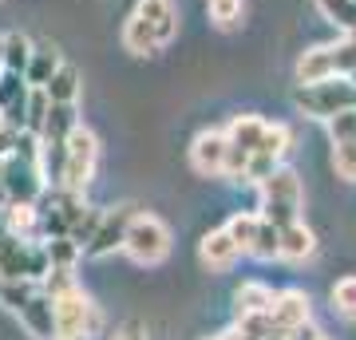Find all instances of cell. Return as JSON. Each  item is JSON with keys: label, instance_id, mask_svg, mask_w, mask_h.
<instances>
[{"label": "cell", "instance_id": "38", "mask_svg": "<svg viewBox=\"0 0 356 340\" xmlns=\"http://www.w3.org/2000/svg\"><path fill=\"white\" fill-rule=\"evenodd\" d=\"M353 4H356V0H353Z\"/></svg>", "mask_w": 356, "mask_h": 340}, {"label": "cell", "instance_id": "28", "mask_svg": "<svg viewBox=\"0 0 356 340\" xmlns=\"http://www.w3.org/2000/svg\"><path fill=\"white\" fill-rule=\"evenodd\" d=\"M329 301H332V313H341L344 321H356V273H348V277L332 285Z\"/></svg>", "mask_w": 356, "mask_h": 340}, {"label": "cell", "instance_id": "33", "mask_svg": "<svg viewBox=\"0 0 356 340\" xmlns=\"http://www.w3.org/2000/svg\"><path fill=\"white\" fill-rule=\"evenodd\" d=\"M8 238V226H4V210H0V241Z\"/></svg>", "mask_w": 356, "mask_h": 340}, {"label": "cell", "instance_id": "9", "mask_svg": "<svg viewBox=\"0 0 356 340\" xmlns=\"http://www.w3.org/2000/svg\"><path fill=\"white\" fill-rule=\"evenodd\" d=\"M131 206H111V210H103L99 226L91 234V241L83 245V257L91 261H99V257H111L115 250H123V234H127V222H131Z\"/></svg>", "mask_w": 356, "mask_h": 340}, {"label": "cell", "instance_id": "2", "mask_svg": "<svg viewBox=\"0 0 356 340\" xmlns=\"http://www.w3.org/2000/svg\"><path fill=\"white\" fill-rule=\"evenodd\" d=\"M293 107L305 119L329 123L332 115L356 107V83L348 76H329V79H321V83H301V88L293 91Z\"/></svg>", "mask_w": 356, "mask_h": 340}, {"label": "cell", "instance_id": "19", "mask_svg": "<svg viewBox=\"0 0 356 340\" xmlns=\"http://www.w3.org/2000/svg\"><path fill=\"white\" fill-rule=\"evenodd\" d=\"M64 63V56L56 51V44H32V60L24 67V83L28 88H44L51 76H56V67Z\"/></svg>", "mask_w": 356, "mask_h": 340}, {"label": "cell", "instance_id": "11", "mask_svg": "<svg viewBox=\"0 0 356 340\" xmlns=\"http://www.w3.org/2000/svg\"><path fill=\"white\" fill-rule=\"evenodd\" d=\"M269 316H273V325H277L285 337H293L301 325H309V321H313V301H309L305 289H281L277 297H273Z\"/></svg>", "mask_w": 356, "mask_h": 340}, {"label": "cell", "instance_id": "31", "mask_svg": "<svg viewBox=\"0 0 356 340\" xmlns=\"http://www.w3.org/2000/svg\"><path fill=\"white\" fill-rule=\"evenodd\" d=\"M111 340H147V328H143V321H127V325L115 328Z\"/></svg>", "mask_w": 356, "mask_h": 340}, {"label": "cell", "instance_id": "14", "mask_svg": "<svg viewBox=\"0 0 356 340\" xmlns=\"http://www.w3.org/2000/svg\"><path fill=\"white\" fill-rule=\"evenodd\" d=\"M135 13L151 24L159 48H166V44L178 36V8H175V0H139V4H135Z\"/></svg>", "mask_w": 356, "mask_h": 340}, {"label": "cell", "instance_id": "23", "mask_svg": "<svg viewBox=\"0 0 356 340\" xmlns=\"http://www.w3.org/2000/svg\"><path fill=\"white\" fill-rule=\"evenodd\" d=\"M4 72H16V76H24L28 60H32V40L24 32H4Z\"/></svg>", "mask_w": 356, "mask_h": 340}, {"label": "cell", "instance_id": "6", "mask_svg": "<svg viewBox=\"0 0 356 340\" xmlns=\"http://www.w3.org/2000/svg\"><path fill=\"white\" fill-rule=\"evenodd\" d=\"M95 166H99V139H95V131L79 123L72 135H67V151H64V175H60V186L64 190H83L91 186V178H95Z\"/></svg>", "mask_w": 356, "mask_h": 340}, {"label": "cell", "instance_id": "34", "mask_svg": "<svg viewBox=\"0 0 356 340\" xmlns=\"http://www.w3.org/2000/svg\"><path fill=\"white\" fill-rule=\"evenodd\" d=\"M0 76H4V40H0Z\"/></svg>", "mask_w": 356, "mask_h": 340}, {"label": "cell", "instance_id": "7", "mask_svg": "<svg viewBox=\"0 0 356 340\" xmlns=\"http://www.w3.org/2000/svg\"><path fill=\"white\" fill-rule=\"evenodd\" d=\"M0 170H4V194H8V202H40L44 198L48 178H44L36 159L8 154V159H0Z\"/></svg>", "mask_w": 356, "mask_h": 340}, {"label": "cell", "instance_id": "21", "mask_svg": "<svg viewBox=\"0 0 356 340\" xmlns=\"http://www.w3.org/2000/svg\"><path fill=\"white\" fill-rule=\"evenodd\" d=\"M79 88H83V76H79L76 63H60L56 67V76L44 83V95L51 103H76L79 99Z\"/></svg>", "mask_w": 356, "mask_h": 340}, {"label": "cell", "instance_id": "18", "mask_svg": "<svg viewBox=\"0 0 356 340\" xmlns=\"http://www.w3.org/2000/svg\"><path fill=\"white\" fill-rule=\"evenodd\" d=\"M266 119L261 115H234L229 119V127H226V139H229V147H242L245 154H254L257 147H261V135H266Z\"/></svg>", "mask_w": 356, "mask_h": 340}, {"label": "cell", "instance_id": "12", "mask_svg": "<svg viewBox=\"0 0 356 340\" xmlns=\"http://www.w3.org/2000/svg\"><path fill=\"white\" fill-rule=\"evenodd\" d=\"M20 325L32 340H56V301L44 289H36V297L20 309Z\"/></svg>", "mask_w": 356, "mask_h": 340}, {"label": "cell", "instance_id": "17", "mask_svg": "<svg viewBox=\"0 0 356 340\" xmlns=\"http://www.w3.org/2000/svg\"><path fill=\"white\" fill-rule=\"evenodd\" d=\"M277 293L269 289L266 281H242L234 289V316H250V313H269Z\"/></svg>", "mask_w": 356, "mask_h": 340}, {"label": "cell", "instance_id": "25", "mask_svg": "<svg viewBox=\"0 0 356 340\" xmlns=\"http://www.w3.org/2000/svg\"><path fill=\"white\" fill-rule=\"evenodd\" d=\"M250 257H257V261H281V229L273 226V222H266V218H261V226H257Z\"/></svg>", "mask_w": 356, "mask_h": 340}, {"label": "cell", "instance_id": "16", "mask_svg": "<svg viewBox=\"0 0 356 340\" xmlns=\"http://www.w3.org/2000/svg\"><path fill=\"white\" fill-rule=\"evenodd\" d=\"M317 253V234L297 218V222H289V226H281V261H293L301 265L309 261Z\"/></svg>", "mask_w": 356, "mask_h": 340}, {"label": "cell", "instance_id": "29", "mask_svg": "<svg viewBox=\"0 0 356 340\" xmlns=\"http://www.w3.org/2000/svg\"><path fill=\"white\" fill-rule=\"evenodd\" d=\"M206 13H210V20H214L222 32H229V28H238L245 4L242 0H206Z\"/></svg>", "mask_w": 356, "mask_h": 340}, {"label": "cell", "instance_id": "37", "mask_svg": "<svg viewBox=\"0 0 356 340\" xmlns=\"http://www.w3.org/2000/svg\"><path fill=\"white\" fill-rule=\"evenodd\" d=\"M317 340H329V337H317Z\"/></svg>", "mask_w": 356, "mask_h": 340}, {"label": "cell", "instance_id": "22", "mask_svg": "<svg viewBox=\"0 0 356 340\" xmlns=\"http://www.w3.org/2000/svg\"><path fill=\"white\" fill-rule=\"evenodd\" d=\"M123 48H127L131 56H139V60H147V56L159 51V40H154L151 24H147L139 13H131L127 24H123Z\"/></svg>", "mask_w": 356, "mask_h": 340}, {"label": "cell", "instance_id": "20", "mask_svg": "<svg viewBox=\"0 0 356 340\" xmlns=\"http://www.w3.org/2000/svg\"><path fill=\"white\" fill-rule=\"evenodd\" d=\"M4 226L16 238H40V206L36 202H4Z\"/></svg>", "mask_w": 356, "mask_h": 340}, {"label": "cell", "instance_id": "26", "mask_svg": "<svg viewBox=\"0 0 356 340\" xmlns=\"http://www.w3.org/2000/svg\"><path fill=\"white\" fill-rule=\"evenodd\" d=\"M36 281H8V277H0V305L8 309V313H20L32 297H36Z\"/></svg>", "mask_w": 356, "mask_h": 340}, {"label": "cell", "instance_id": "32", "mask_svg": "<svg viewBox=\"0 0 356 340\" xmlns=\"http://www.w3.org/2000/svg\"><path fill=\"white\" fill-rule=\"evenodd\" d=\"M8 202V194H4V170H0V206Z\"/></svg>", "mask_w": 356, "mask_h": 340}, {"label": "cell", "instance_id": "3", "mask_svg": "<svg viewBox=\"0 0 356 340\" xmlns=\"http://www.w3.org/2000/svg\"><path fill=\"white\" fill-rule=\"evenodd\" d=\"M51 301H56V340H95L99 337L103 313L79 285L56 293Z\"/></svg>", "mask_w": 356, "mask_h": 340}, {"label": "cell", "instance_id": "1", "mask_svg": "<svg viewBox=\"0 0 356 340\" xmlns=\"http://www.w3.org/2000/svg\"><path fill=\"white\" fill-rule=\"evenodd\" d=\"M257 190H261V206H257V214L266 218V222H273L277 229L301 218V206H305V186H301V175H297L293 166L281 163L269 178H261V182H257Z\"/></svg>", "mask_w": 356, "mask_h": 340}, {"label": "cell", "instance_id": "35", "mask_svg": "<svg viewBox=\"0 0 356 340\" xmlns=\"http://www.w3.org/2000/svg\"><path fill=\"white\" fill-rule=\"evenodd\" d=\"M348 79H353V83H356V67H353V72H348Z\"/></svg>", "mask_w": 356, "mask_h": 340}, {"label": "cell", "instance_id": "4", "mask_svg": "<svg viewBox=\"0 0 356 340\" xmlns=\"http://www.w3.org/2000/svg\"><path fill=\"white\" fill-rule=\"evenodd\" d=\"M123 253L135 265H163L170 253V226L159 214L135 210L127 222V234H123Z\"/></svg>", "mask_w": 356, "mask_h": 340}, {"label": "cell", "instance_id": "24", "mask_svg": "<svg viewBox=\"0 0 356 340\" xmlns=\"http://www.w3.org/2000/svg\"><path fill=\"white\" fill-rule=\"evenodd\" d=\"M257 226H261V214H254V210H238V214L226 222V234L234 238V245L242 253H250V245H254L257 238Z\"/></svg>", "mask_w": 356, "mask_h": 340}, {"label": "cell", "instance_id": "30", "mask_svg": "<svg viewBox=\"0 0 356 340\" xmlns=\"http://www.w3.org/2000/svg\"><path fill=\"white\" fill-rule=\"evenodd\" d=\"M44 245H48L51 269H76V261L83 257V250H79V245H76L72 238H48Z\"/></svg>", "mask_w": 356, "mask_h": 340}, {"label": "cell", "instance_id": "36", "mask_svg": "<svg viewBox=\"0 0 356 340\" xmlns=\"http://www.w3.org/2000/svg\"><path fill=\"white\" fill-rule=\"evenodd\" d=\"M210 340H226V332H222V337H210Z\"/></svg>", "mask_w": 356, "mask_h": 340}, {"label": "cell", "instance_id": "8", "mask_svg": "<svg viewBox=\"0 0 356 340\" xmlns=\"http://www.w3.org/2000/svg\"><path fill=\"white\" fill-rule=\"evenodd\" d=\"M329 143H332V170L341 182H356V107L353 111L332 115L329 123Z\"/></svg>", "mask_w": 356, "mask_h": 340}, {"label": "cell", "instance_id": "5", "mask_svg": "<svg viewBox=\"0 0 356 340\" xmlns=\"http://www.w3.org/2000/svg\"><path fill=\"white\" fill-rule=\"evenodd\" d=\"M51 273V257L44 238H8L0 241V277L8 281H44Z\"/></svg>", "mask_w": 356, "mask_h": 340}, {"label": "cell", "instance_id": "27", "mask_svg": "<svg viewBox=\"0 0 356 340\" xmlns=\"http://www.w3.org/2000/svg\"><path fill=\"white\" fill-rule=\"evenodd\" d=\"M317 4V13L329 20V24H337L341 32H353L356 28V4L353 0H313Z\"/></svg>", "mask_w": 356, "mask_h": 340}, {"label": "cell", "instance_id": "15", "mask_svg": "<svg viewBox=\"0 0 356 340\" xmlns=\"http://www.w3.org/2000/svg\"><path fill=\"white\" fill-rule=\"evenodd\" d=\"M329 76H341L337 72V44H317V48L301 51L297 60V83H321Z\"/></svg>", "mask_w": 356, "mask_h": 340}, {"label": "cell", "instance_id": "13", "mask_svg": "<svg viewBox=\"0 0 356 340\" xmlns=\"http://www.w3.org/2000/svg\"><path fill=\"white\" fill-rule=\"evenodd\" d=\"M238 257H242V250L234 245V238L226 234V226H222V229H206L202 241H198V261H202L210 273H222V269H229Z\"/></svg>", "mask_w": 356, "mask_h": 340}, {"label": "cell", "instance_id": "10", "mask_svg": "<svg viewBox=\"0 0 356 340\" xmlns=\"http://www.w3.org/2000/svg\"><path fill=\"white\" fill-rule=\"evenodd\" d=\"M226 151H229L226 131H202V135H194V143H191V166H194V175L222 178V170H226Z\"/></svg>", "mask_w": 356, "mask_h": 340}]
</instances>
